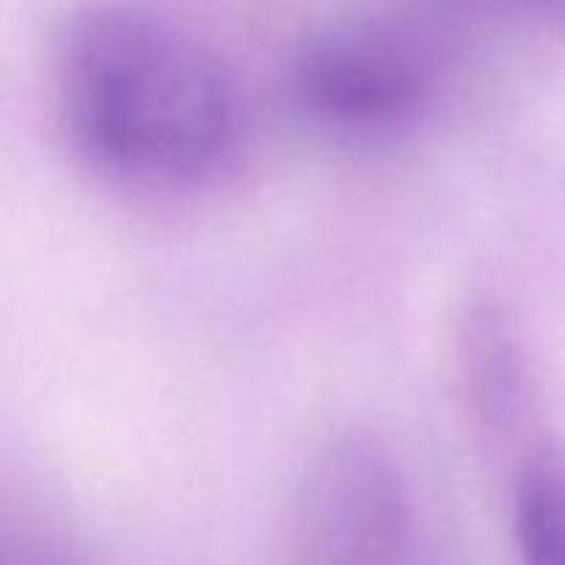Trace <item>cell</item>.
<instances>
[{
    "mask_svg": "<svg viewBox=\"0 0 565 565\" xmlns=\"http://www.w3.org/2000/svg\"><path fill=\"white\" fill-rule=\"evenodd\" d=\"M524 3H530L533 9L544 11L546 17H552V20L563 22L565 25V0H524Z\"/></svg>",
    "mask_w": 565,
    "mask_h": 565,
    "instance_id": "obj_5",
    "label": "cell"
},
{
    "mask_svg": "<svg viewBox=\"0 0 565 565\" xmlns=\"http://www.w3.org/2000/svg\"><path fill=\"white\" fill-rule=\"evenodd\" d=\"M58 88L77 147L138 185H196L241 141L230 70L196 36L138 6H92L70 22Z\"/></svg>",
    "mask_w": 565,
    "mask_h": 565,
    "instance_id": "obj_1",
    "label": "cell"
},
{
    "mask_svg": "<svg viewBox=\"0 0 565 565\" xmlns=\"http://www.w3.org/2000/svg\"><path fill=\"white\" fill-rule=\"evenodd\" d=\"M434 88L436 66L428 50L381 25L323 33L292 66L298 108L318 127L348 138L384 136L412 125Z\"/></svg>",
    "mask_w": 565,
    "mask_h": 565,
    "instance_id": "obj_3",
    "label": "cell"
},
{
    "mask_svg": "<svg viewBox=\"0 0 565 565\" xmlns=\"http://www.w3.org/2000/svg\"><path fill=\"white\" fill-rule=\"evenodd\" d=\"M513 535L524 565H565V461L535 458L513 489Z\"/></svg>",
    "mask_w": 565,
    "mask_h": 565,
    "instance_id": "obj_4",
    "label": "cell"
},
{
    "mask_svg": "<svg viewBox=\"0 0 565 565\" xmlns=\"http://www.w3.org/2000/svg\"><path fill=\"white\" fill-rule=\"evenodd\" d=\"M401 463L370 436L329 441L303 469L287 519L296 565H397L414 541Z\"/></svg>",
    "mask_w": 565,
    "mask_h": 565,
    "instance_id": "obj_2",
    "label": "cell"
}]
</instances>
